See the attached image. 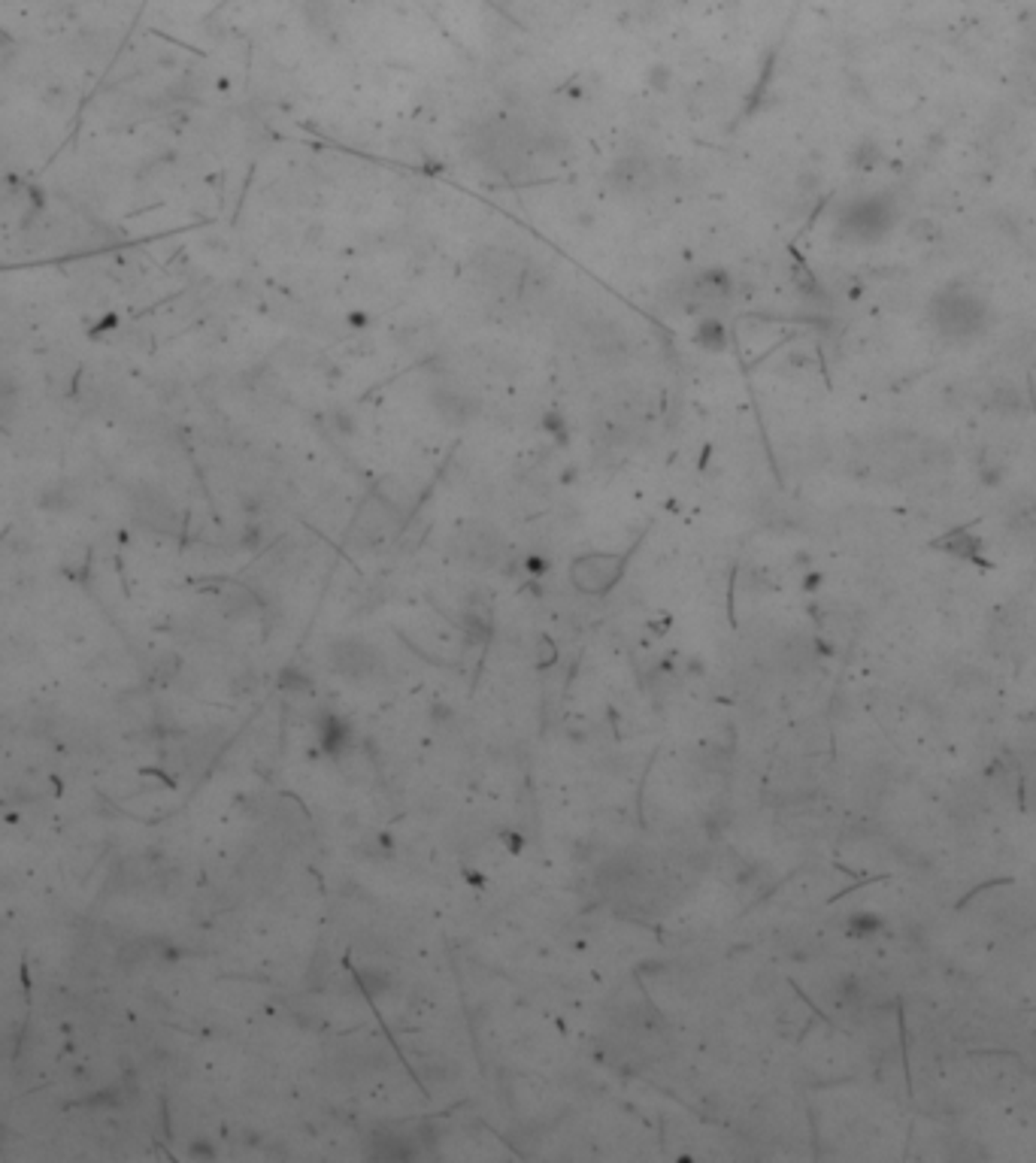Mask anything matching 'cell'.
I'll return each mask as SVG.
<instances>
[{
	"label": "cell",
	"mask_w": 1036,
	"mask_h": 1163,
	"mask_svg": "<svg viewBox=\"0 0 1036 1163\" xmlns=\"http://www.w3.org/2000/svg\"><path fill=\"white\" fill-rule=\"evenodd\" d=\"M618 570H622L618 554H585L573 564V582L585 591H603L618 579Z\"/></svg>",
	"instance_id": "3957f363"
},
{
	"label": "cell",
	"mask_w": 1036,
	"mask_h": 1163,
	"mask_svg": "<svg viewBox=\"0 0 1036 1163\" xmlns=\"http://www.w3.org/2000/svg\"><path fill=\"white\" fill-rule=\"evenodd\" d=\"M931 321L939 336L970 339L988 324V306L976 291L946 288L936 294V300L931 306Z\"/></svg>",
	"instance_id": "6da1fadb"
},
{
	"label": "cell",
	"mask_w": 1036,
	"mask_h": 1163,
	"mask_svg": "<svg viewBox=\"0 0 1036 1163\" xmlns=\"http://www.w3.org/2000/svg\"><path fill=\"white\" fill-rule=\"evenodd\" d=\"M894 227V204L888 197L852 200L840 215V230L858 243H876Z\"/></svg>",
	"instance_id": "7a4b0ae2"
}]
</instances>
